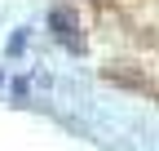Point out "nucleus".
Instances as JSON below:
<instances>
[{
	"label": "nucleus",
	"instance_id": "nucleus-1",
	"mask_svg": "<svg viewBox=\"0 0 159 151\" xmlns=\"http://www.w3.org/2000/svg\"><path fill=\"white\" fill-rule=\"evenodd\" d=\"M49 27L62 36V40H71V31H75V13H71L66 5H62V9H53V13H49Z\"/></svg>",
	"mask_w": 159,
	"mask_h": 151
}]
</instances>
